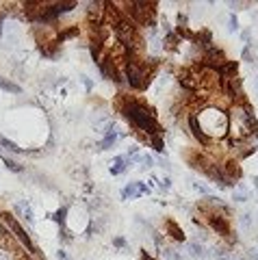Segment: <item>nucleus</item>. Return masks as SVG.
<instances>
[{
	"instance_id": "nucleus-1",
	"label": "nucleus",
	"mask_w": 258,
	"mask_h": 260,
	"mask_svg": "<svg viewBox=\"0 0 258 260\" xmlns=\"http://www.w3.org/2000/svg\"><path fill=\"white\" fill-rule=\"evenodd\" d=\"M119 107H121L124 117L128 119L133 126H137L139 130H143V132H148V134H152V137L161 134V126H159V122L154 119V113H152L145 104H141L139 100H124Z\"/></svg>"
},
{
	"instance_id": "nucleus-2",
	"label": "nucleus",
	"mask_w": 258,
	"mask_h": 260,
	"mask_svg": "<svg viewBox=\"0 0 258 260\" xmlns=\"http://www.w3.org/2000/svg\"><path fill=\"white\" fill-rule=\"evenodd\" d=\"M197 117V126L200 130L206 134V137H221V134L228 132V124H230V119H228V115L224 111H219V108H206L202 115H195Z\"/></svg>"
},
{
	"instance_id": "nucleus-3",
	"label": "nucleus",
	"mask_w": 258,
	"mask_h": 260,
	"mask_svg": "<svg viewBox=\"0 0 258 260\" xmlns=\"http://www.w3.org/2000/svg\"><path fill=\"white\" fill-rule=\"evenodd\" d=\"M126 78H128V85L133 89H145L150 83V67H145L143 63H139L135 57H126Z\"/></svg>"
},
{
	"instance_id": "nucleus-4",
	"label": "nucleus",
	"mask_w": 258,
	"mask_h": 260,
	"mask_svg": "<svg viewBox=\"0 0 258 260\" xmlns=\"http://www.w3.org/2000/svg\"><path fill=\"white\" fill-rule=\"evenodd\" d=\"M0 219H2V221H4V226H7V228H9V230H11V232H13V237L18 238V241L22 243V245H24V247L28 249L30 254H33V252H35V247H33V243H30L28 234L24 232V228H22V226H20V223H18V219H15L13 215H9V213H2V215H0Z\"/></svg>"
},
{
	"instance_id": "nucleus-5",
	"label": "nucleus",
	"mask_w": 258,
	"mask_h": 260,
	"mask_svg": "<svg viewBox=\"0 0 258 260\" xmlns=\"http://www.w3.org/2000/svg\"><path fill=\"white\" fill-rule=\"evenodd\" d=\"M100 72H102V76L109 78V81H121L119 74H117V69H115V65H113V61H111V59H102V61H100Z\"/></svg>"
},
{
	"instance_id": "nucleus-6",
	"label": "nucleus",
	"mask_w": 258,
	"mask_h": 260,
	"mask_svg": "<svg viewBox=\"0 0 258 260\" xmlns=\"http://www.w3.org/2000/svg\"><path fill=\"white\" fill-rule=\"evenodd\" d=\"M209 226H211L212 230H217V232H219L221 237L230 234V228H228L226 217H219V215H211V217H209Z\"/></svg>"
},
{
	"instance_id": "nucleus-7",
	"label": "nucleus",
	"mask_w": 258,
	"mask_h": 260,
	"mask_svg": "<svg viewBox=\"0 0 258 260\" xmlns=\"http://www.w3.org/2000/svg\"><path fill=\"white\" fill-rule=\"evenodd\" d=\"M189 126H191V132H193V137L197 139V141H200V143H204V146H209V143H211V139L206 137V134L200 130V126H197V117H195V115H189Z\"/></svg>"
},
{
	"instance_id": "nucleus-8",
	"label": "nucleus",
	"mask_w": 258,
	"mask_h": 260,
	"mask_svg": "<svg viewBox=\"0 0 258 260\" xmlns=\"http://www.w3.org/2000/svg\"><path fill=\"white\" fill-rule=\"evenodd\" d=\"M193 39L197 42V46H202L204 50H209V48H211V33H209V31H200Z\"/></svg>"
},
{
	"instance_id": "nucleus-9",
	"label": "nucleus",
	"mask_w": 258,
	"mask_h": 260,
	"mask_svg": "<svg viewBox=\"0 0 258 260\" xmlns=\"http://www.w3.org/2000/svg\"><path fill=\"white\" fill-rule=\"evenodd\" d=\"M189 254H191L193 258H204V256H206V249L202 247L200 243L193 241V243H189Z\"/></svg>"
},
{
	"instance_id": "nucleus-10",
	"label": "nucleus",
	"mask_w": 258,
	"mask_h": 260,
	"mask_svg": "<svg viewBox=\"0 0 258 260\" xmlns=\"http://www.w3.org/2000/svg\"><path fill=\"white\" fill-rule=\"evenodd\" d=\"M126 163H128V158H124V156H117V158H115V167H111V172H113V173L126 172Z\"/></svg>"
},
{
	"instance_id": "nucleus-11",
	"label": "nucleus",
	"mask_w": 258,
	"mask_h": 260,
	"mask_svg": "<svg viewBox=\"0 0 258 260\" xmlns=\"http://www.w3.org/2000/svg\"><path fill=\"white\" fill-rule=\"evenodd\" d=\"M167 230H169V234L176 238V241H182V238H185V237H182V232H180V228L176 226V223L169 221V223H167Z\"/></svg>"
},
{
	"instance_id": "nucleus-12",
	"label": "nucleus",
	"mask_w": 258,
	"mask_h": 260,
	"mask_svg": "<svg viewBox=\"0 0 258 260\" xmlns=\"http://www.w3.org/2000/svg\"><path fill=\"white\" fill-rule=\"evenodd\" d=\"M0 87H2V89H7V91H11V93H20V91H22V89L18 87V85H13V83L4 81V78H0Z\"/></svg>"
},
{
	"instance_id": "nucleus-13",
	"label": "nucleus",
	"mask_w": 258,
	"mask_h": 260,
	"mask_svg": "<svg viewBox=\"0 0 258 260\" xmlns=\"http://www.w3.org/2000/svg\"><path fill=\"white\" fill-rule=\"evenodd\" d=\"M0 146H4V148L9 150V152H24L22 148H18V146H15V143H11V141H9V139H4V137H0Z\"/></svg>"
},
{
	"instance_id": "nucleus-14",
	"label": "nucleus",
	"mask_w": 258,
	"mask_h": 260,
	"mask_svg": "<svg viewBox=\"0 0 258 260\" xmlns=\"http://www.w3.org/2000/svg\"><path fill=\"white\" fill-rule=\"evenodd\" d=\"M115 139H117V134H115V132H106V137L102 139V148L109 150V148L115 143Z\"/></svg>"
},
{
	"instance_id": "nucleus-15",
	"label": "nucleus",
	"mask_w": 258,
	"mask_h": 260,
	"mask_svg": "<svg viewBox=\"0 0 258 260\" xmlns=\"http://www.w3.org/2000/svg\"><path fill=\"white\" fill-rule=\"evenodd\" d=\"M150 146L156 150V152H163V141H161V137H152L150 139Z\"/></svg>"
},
{
	"instance_id": "nucleus-16",
	"label": "nucleus",
	"mask_w": 258,
	"mask_h": 260,
	"mask_svg": "<svg viewBox=\"0 0 258 260\" xmlns=\"http://www.w3.org/2000/svg\"><path fill=\"white\" fill-rule=\"evenodd\" d=\"M4 163H7V167L11 169V172H22V165H18V163L9 161V158H7V161H4Z\"/></svg>"
},
{
	"instance_id": "nucleus-17",
	"label": "nucleus",
	"mask_w": 258,
	"mask_h": 260,
	"mask_svg": "<svg viewBox=\"0 0 258 260\" xmlns=\"http://www.w3.org/2000/svg\"><path fill=\"white\" fill-rule=\"evenodd\" d=\"M176 43H178V35H169L167 37V48H176Z\"/></svg>"
},
{
	"instance_id": "nucleus-18",
	"label": "nucleus",
	"mask_w": 258,
	"mask_h": 260,
	"mask_svg": "<svg viewBox=\"0 0 258 260\" xmlns=\"http://www.w3.org/2000/svg\"><path fill=\"white\" fill-rule=\"evenodd\" d=\"M232 199H235V202H245V199H247V193H245V191H243V193L236 191L235 195H232Z\"/></svg>"
},
{
	"instance_id": "nucleus-19",
	"label": "nucleus",
	"mask_w": 258,
	"mask_h": 260,
	"mask_svg": "<svg viewBox=\"0 0 258 260\" xmlns=\"http://www.w3.org/2000/svg\"><path fill=\"white\" fill-rule=\"evenodd\" d=\"M133 193H135V184H130V187H126L124 191H121V197L126 199V197H130V195H133Z\"/></svg>"
},
{
	"instance_id": "nucleus-20",
	"label": "nucleus",
	"mask_w": 258,
	"mask_h": 260,
	"mask_svg": "<svg viewBox=\"0 0 258 260\" xmlns=\"http://www.w3.org/2000/svg\"><path fill=\"white\" fill-rule=\"evenodd\" d=\"M252 223V215H243L241 217V226H250Z\"/></svg>"
},
{
	"instance_id": "nucleus-21",
	"label": "nucleus",
	"mask_w": 258,
	"mask_h": 260,
	"mask_svg": "<svg viewBox=\"0 0 258 260\" xmlns=\"http://www.w3.org/2000/svg\"><path fill=\"white\" fill-rule=\"evenodd\" d=\"M115 245H117V247H126V241L124 238H115Z\"/></svg>"
},
{
	"instance_id": "nucleus-22",
	"label": "nucleus",
	"mask_w": 258,
	"mask_h": 260,
	"mask_svg": "<svg viewBox=\"0 0 258 260\" xmlns=\"http://www.w3.org/2000/svg\"><path fill=\"white\" fill-rule=\"evenodd\" d=\"M141 258H143V260H152V258L148 256V254H141Z\"/></svg>"
},
{
	"instance_id": "nucleus-23",
	"label": "nucleus",
	"mask_w": 258,
	"mask_h": 260,
	"mask_svg": "<svg viewBox=\"0 0 258 260\" xmlns=\"http://www.w3.org/2000/svg\"><path fill=\"white\" fill-rule=\"evenodd\" d=\"M18 260H26V258H18Z\"/></svg>"
},
{
	"instance_id": "nucleus-24",
	"label": "nucleus",
	"mask_w": 258,
	"mask_h": 260,
	"mask_svg": "<svg viewBox=\"0 0 258 260\" xmlns=\"http://www.w3.org/2000/svg\"><path fill=\"white\" fill-rule=\"evenodd\" d=\"M256 89H258V81H256Z\"/></svg>"
}]
</instances>
